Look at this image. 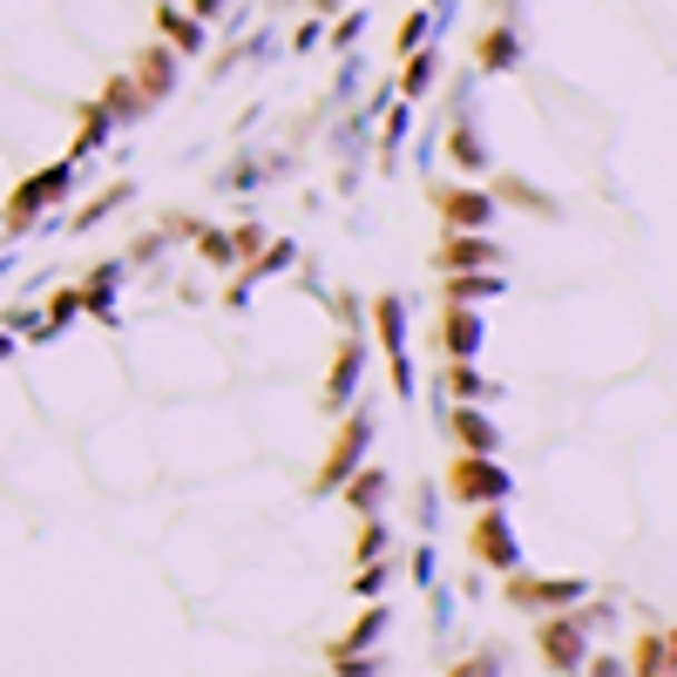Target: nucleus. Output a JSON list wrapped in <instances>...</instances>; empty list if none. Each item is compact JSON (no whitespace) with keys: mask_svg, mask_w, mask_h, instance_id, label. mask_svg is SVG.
Returning a JSON list of instances; mask_svg holds the SVG:
<instances>
[{"mask_svg":"<svg viewBox=\"0 0 677 677\" xmlns=\"http://www.w3.org/2000/svg\"><path fill=\"white\" fill-rule=\"evenodd\" d=\"M441 488H448L454 501H468V508H501L508 494H516V474L494 468V454H461Z\"/></svg>","mask_w":677,"mask_h":677,"instance_id":"nucleus-1","label":"nucleus"},{"mask_svg":"<svg viewBox=\"0 0 677 677\" xmlns=\"http://www.w3.org/2000/svg\"><path fill=\"white\" fill-rule=\"evenodd\" d=\"M68 184H75V163L61 156L55 169H41V177H28V184L14 190V204H8V217H0V230L21 237L28 224H41V210H48V204H61V197H68Z\"/></svg>","mask_w":677,"mask_h":677,"instance_id":"nucleus-2","label":"nucleus"},{"mask_svg":"<svg viewBox=\"0 0 677 677\" xmlns=\"http://www.w3.org/2000/svg\"><path fill=\"white\" fill-rule=\"evenodd\" d=\"M373 448V406H353V420L338 413V434H332V454H325V474H318V494H332L338 481H346Z\"/></svg>","mask_w":677,"mask_h":677,"instance_id":"nucleus-3","label":"nucleus"},{"mask_svg":"<svg viewBox=\"0 0 677 677\" xmlns=\"http://www.w3.org/2000/svg\"><path fill=\"white\" fill-rule=\"evenodd\" d=\"M536 644H542V664L556 670V677H576L582 670V657H589V630L562 610V617H536Z\"/></svg>","mask_w":677,"mask_h":677,"instance_id":"nucleus-4","label":"nucleus"},{"mask_svg":"<svg viewBox=\"0 0 677 677\" xmlns=\"http://www.w3.org/2000/svg\"><path fill=\"white\" fill-rule=\"evenodd\" d=\"M434 210L448 230H488L494 224V197L474 184H434Z\"/></svg>","mask_w":677,"mask_h":677,"instance_id":"nucleus-5","label":"nucleus"},{"mask_svg":"<svg viewBox=\"0 0 677 677\" xmlns=\"http://www.w3.org/2000/svg\"><path fill=\"white\" fill-rule=\"evenodd\" d=\"M494 272L501 265V244L488 237V230H448L441 237V251H434V272Z\"/></svg>","mask_w":677,"mask_h":677,"instance_id":"nucleus-6","label":"nucleus"},{"mask_svg":"<svg viewBox=\"0 0 677 677\" xmlns=\"http://www.w3.org/2000/svg\"><path fill=\"white\" fill-rule=\"evenodd\" d=\"M468 549L494 569H522V549H516V529H508V516H494V508H481V522L468 536Z\"/></svg>","mask_w":677,"mask_h":677,"instance_id":"nucleus-7","label":"nucleus"},{"mask_svg":"<svg viewBox=\"0 0 677 677\" xmlns=\"http://www.w3.org/2000/svg\"><path fill=\"white\" fill-rule=\"evenodd\" d=\"M360 380H366V338L353 332L346 346H338V360H332V380H325V413H346V400L360 393Z\"/></svg>","mask_w":677,"mask_h":677,"instance_id":"nucleus-8","label":"nucleus"},{"mask_svg":"<svg viewBox=\"0 0 677 677\" xmlns=\"http://www.w3.org/2000/svg\"><path fill=\"white\" fill-rule=\"evenodd\" d=\"M156 28H163V48L169 55H204L210 48V28L190 8H177V0H163V8H156Z\"/></svg>","mask_w":677,"mask_h":677,"instance_id":"nucleus-9","label":"nucleus"},{"mask_svg":"<svg viewBox=\"0 0 677 677\" xmlns=\"http://www.w3.org/2000/svg\"><path fill=\"white\" fill-rule=\"evenodd\" d=\"M448 163L468 169V177H488V143L474 129V109H454L448 116Z\"/></svg>","mask_w":677,"mask_h":677,"instance_id":"nucleus-10","label":"nucleus"},{"mask_svg":"<svg viewBox=\"0 0 677 677\" xmlns=\"http://www.w3.org/2000/svg\"><path fill=\"white\" fill-rule=\"evenodd\" d=\"M338 488H346V508H353V516H386V494H393V474L386 468H373V461H360L346 481H338Z\"/></svg>","mask_w":677,"mask_h":677,"instance_id":"nucleus-11","label":"nucleus"},{"mask_svg":"<svg viewBox=\"0 0 677 677\" xmlns=\"http://www.w3.org/2000/svg\"><path fill=\"white\" fill-rule=\"evenodd\" d=\"M441 428L454 434V448H461V454H494V448H501V434H494V420H488L481 406H461V413L448 406V413H441Z\"/></svg>","mask_w":677,"mask_h":677,"instance_id":"nucleus-12","label":"nucleus"},{"mask_svg":"<svg viewBox=\"0 0 677 677\" xmlns=\"http://www.w3.org/2000/svg\"><path fill=\"white\" fill-rule=\"evenodd\" d=\"M441 353L448 360H474L481 353V312L474 305H448L441 312Z\"/></svg>","mask_w":677,"mask_h":677,"instance_id":"nucleus-13","label":"nucleus"},{"mask_svg":"<svg viewBox=\"0 0 677 677\" xmlns=\"http://www.w3.org/2000/svg\"><path fill=\"white\" fill-rule=\"evenodd\" d=\"M177 68H184V55H169V48H143L129 81H136V89H143L149 102H163L169 89H177Z\"/></svg>","mask_w":677,"mask_h":677,"instance_id":"nucleus-14","label":"nucleus"},{"mask_svg":"<svg viewBox=\"0 0 677 677\" xmlns=\"http://www.w3.org/2000/svg\"><path fill=\"white\" fill-rule=\"evenodd\" d=\"M522 61V35L508 28V21H494L488 35H481V48H474V68L481 75H501V68H516Z\"/></svg>","mask_w":677,"mask_h":677,"instance_id":"nucleus-15","label":"nucleus"},{"mask_svg":"<svg viewBox=\"0 0 677 677\" xmlns=\"http://www.w3.org/2000/svg\"><path fill=\"white\" fill-rule=\"evenodd\" d=\"M102 109L116 116V129H129V122H143V116H149L156 102H149V96L136 89L129 75H109V89H102Z\"/></svg>","mask_w":677,"mask_h":677,"instance_id":"nucleus-16","label":"nucleus"},{"mask_svg":"<svg viewBox=\"0 0 677 677\" xmlns=\"http://www.w3.org/2000/svg\"><path fill=\"white\" fill-rule=\"evenodd\" d=\"M373 325H380V346H386L393 360H406V298H400V292H380V298H373Z\"/></svg>","mask_w":677,"mask_h":677,"instance_id":"nucleus-17","label":"nucleus"},{"mask_svg":"<svg viewBox=\"0 0 677 677\" xmlns=\"http://www.w3.org/2000/svg\"><path fill=\"white\" fill-rule=\"evenodd\" d=\"M380 116H386V122H380V169H400V143H406V129H413V102H386Z\"/></svg>","mask_w":677,"mask_h":677,"instance_id":"nucleus-18","label":"nucleus"},{"mask_svg":"<svg viewBox=\"0 0 677 677\" xmlns=\"http://www.w3.org/2000/svg\"><path fill=\"white\" fill-rule=\"evenodd\" d=\"M109 129H116V116L102 109V102H89L81 109V136H75V149H68V163H89L102 143H109Z\"/></svg>","mask_w":677,"mask_h":677,"instance_id":"nucleus-19","label":"nucleus"},{"mask_svg":"<svg viewBox=\"0 0 677 677\" xmlns=\"http://www.w3.org/2000/svg\"><path fill=\"white\" fill-rule=\"evenodd\" d=\"M441 278H448V305H481V298L501 292V272H488V278H474V272H441Z\"/></svg>","mask_w":677,"mask_h":677,"instance_id":"nucleus-20","label":"nucleus"},{"mask_svg":"<svg viewBox=\"0 0 677 677\" xmlns=\"http://www.w3.org/2000/svg\"><path fill=\"white\" fill-rule=\"evenodd\" d=\"M380 637H386V604H373V610H366L346 637H338V644H332V657H346V650H373Z\"/></svg>","mask_w":677,"mask_h":677,"instance_id":"nucleus-21","label":"nucleus"},{"mask_svg":"<svg viewBox=\"0 0 677 677\" xmlns=\"http://www.w3.org/2000/svg\"><path fill=\"white\" fill-rule=\"evenodd\" d=\"M630 677H670V630H650V637L637 644V664H630Z\"/></svg>","mask_w":677,"mask_h":677,"instance_id":"nucleus-22","label":"nucleus"},{"mask_svg":"<svg viewBox=\"0 0 677 677\" xmlns=\"http://www.w3.org/2000/svg\"><path fill=\"white\" fill-rule=\"evenodd\" d=\"M494 204H529L536 217H556V204L549 197H536V184H522V177H508V169H501V177H494V190H488Z\"/></svg>","mask_w":677,"mask_h":677,"instance_id":"nucleus-23","label":"nucleus"},{"mask_svg":"<svg viewBox=\"0 0 677 677\" xmlns=\"http://www.w3.org/2000/svg\"><path fill=\"white\" fill-rule=\"evenodd\" d=\"M434 35H441V21H434L428 8H413V14L400 21V35H393V55H413V48H428Z\"/></svg>","mask_w":677,"mask_h":677,"instance_id":"nucleus-24","label":"nucleus"},{"mask_svg":"<svg viewBox=\"0 0 677 677\" xmlns=\"http://www.w3.org/2000/svg\"><path fill=\"white\" fill-rule=\"evenodd\" d=\"M122 204H129V184H109L96 204H81V210H75V230H96V224H102L109 210H122Z\"/></svg>","mask_w":677,"mask_h":677,"instance_id":"nucleus-25","label":"nucleus"},{"mask_svg":"<svg viewBox=\"0 0 677 677\" xmlns=\"http://www.w3.org/2000/svg\"><path fill=\"white\" fill-rule=\"evenodd\" d=\"M360 28H366V8H353V14H338V21L325 28V48H338V55H353V48H360Z\"/></svg>","mask_w":677,"mask_h":677,"instance_id":"nucleus-26","label":"nucleus"},{"mask_svg":"<svg viewBox=\"0 0 677 677\" xmlns=\"http://www.w3.org/2000/svg\"><path fill=\"white\" fill-rule=\"evenodd\" d=\"M393 549V529H386V516H366V529H360V562H380Z\"/></svg>","mask_w":677,"mask_h":677,"instance_id":"nucleus-27","label":"nucleus"},{"mask_svg":"<svg viewBox=\"0 0 677 677\" xmlns=\"http://www.w3.org/2000/svg\"><path fill=\"white\" fill-rule=\"evenodd\" d=\"M448 677H501V650L488 644V650H474V657H461Z\"/></svg>","mask_w":677,"mask_h":677,"instance_id":"nucleus-28","label":"nucleus"},{"mask_svg":"<svg viewBox=\"0 0 677 677\" xmlns=\"http://www.w3.org/2000/svg\"><path fill=\"white\" fill-rule=\"evenodd\" d=\"M386 569H393L386 556H380V562H360V582H353V589H360V597H373V604H380V597H386Z\"/></svg>","mask_w":677,"mask_h":677,"instance_id":"nucleus-29","label":"nucleus"},{"mask_svg":"<svg viewBox=\"0 0 677 677\" xmlns=\"http://www.w3.org/2000/svg\"><path fill=\"white\" fill-rule=\"evenodd\" d=\"M318 41H325V21H318V14H312V21H298V28H292V55H312V48H318Z\"/></svg>","mask_w":677,"mask_h":677,"instance_id":"nucleus-30","label":"nucleus"},{"mask_svg":"<svg viewBox=\"0 0 677 677\" xmlns=\"http://www.w3.org/2000/svg\"><path fill=\"white\" fill-rule=\"evenodd\" d=\"M413 582H420V589L434 582V542H428V536H420V549H413Z\"/></svg>","mask_w":677,"mask_h":677,"instance_id":"nucleus-31","label":"nucleus"},{"mask_svg":"<svg viewBox=\"0 0 677 677\" xmlns=\"http://www.w3.org/2000/svg\"><path fill=\"white\" fill-rule=\"evenodd\" d=\"M190 14L210 28V21H224V14H230V0H190Z\"/></svg>","mask_w":677,"mask_h":677,"instance_id":"nucleus-32","label":"nucleus"},{"mask_svg":"<svg viewBox=\"0 0 677 677\" xmlns=\"http://www.w3.org/2000/svg\"><path fill=\"white\" fill-rule=\"evenodd\" d=\"M589 677H630V664L624 657H597V664H589Z\"/></svg>","mask_w":677,"mask_h":677,"instance_id":"nucleus-33","label":"nucleus"},{"mask_svg":"<svg viewBox=\"0 0 677 677\" xmlns=\"http://www.w3.org/2000/svg\"><path fill=\"white\" fill-rule=\"evenodd\" d=\"M353 657V650H346ZM338 677H373V657H353V664H338Z\"/></svg>","mask_w":677,"mask_h":677,"instance_id":"nucleus-34","label":"nucleus"},{"mask_svg":"<svg viewBox=\"0 0 677 677\" xmlns=\"http://www.w3.org/2000/svg\"><path fill=\"white\" fill-rule=\"evenodd\" d=\"M0 237H8V230H0Z\"/></svg>","mask_w":677,"mask_h":677,"instance_id":"nucleus-35","label":"nucleus"}]
</instances>
